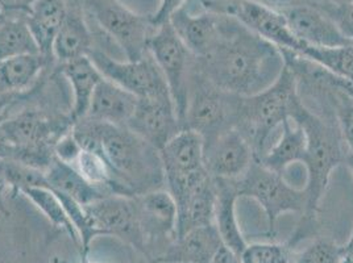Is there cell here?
<instances>
[{"label":"cell","mask_w":353,"mask_h":263,"mask_svg":"<svg viewBox=\"0 0 353 263\" xmlns=\"http://www.w3.org/2000/svg\"><path fill=\"white\" fill-rule=\"evenodd\" d=\"M159 151L185 129L172 99H139L127 127Z\"/></svg>","instance_id":"9a60e30c"},{"label":"cell","mask_w":353,"mask_h":263,"mask_svg":"<svg viewBox=\"0 0 353 263\" xmlns=\"http://www.w3.org/2000/svg\"><path fill=\"white\" fill-rule=\"evenodd\" d=\"M165 187L176 199L206 176L205 144L202 137L182 129L160 150Z\"/></svg>","instance_id":"30bf717a"},{"label":"cell","mask_w":353,"mask_h":263,"mask_svg":"<svg viewBox=\"0 0 353 263\" xmlns=\"http://www.w3.org/2000/svg\"><path fill=\"white\" fill-rule=\"evenodd\" d=\"M253 1H259L263 3L265 6L274 8L277 11L285 10V8H290L294 6H299V4H312L318 0H253Z\"/></svg>","instance_id":"b9f144b4"},{"label":"cell","mask_w":353,"mask_h":263,"mask_svg":"<svg viewBox=\"0 0 353 263\" xmlns=\"http://www.w3.org/2000/svg\"><path fill=\"white\" fill-rule=\"evenodd\" d=\"M234 182L240 198L253 199L263 208L269 237H276L282 215L293 212L302 216L306 211L307 199L303 189H295L282 174L272 171L259 160L252 162L247 173Z\"/></svg>","instance_id":"8992f818"},{"label":"cell","mask_w":353,"mask_h":263,"mask_svg":"<svg viewBox=\"0 0 353 263\" xmlns=\"http://www.w3.org/2000/svg\"><path fill=\"white\" fill-rule=\"evenodd\" d=\"M211 263H241V261L232 250L223 245Z\"/></svg>","instance_id":"7bdbcfd3"},{"label":"cell","mask_w":353,"mask_h":263,"mask_svg":"<svg viewBox=\"0 0 353 263\" xmlns=\"http://www.w3.org/2000/svg\"><path fill=\"white\" fill-rule=\"evenodd\" d=\"M36 0H0V12L3 15H23L30 12Z\"/></svg>","instance_id":"f35d334b"},{"label":"cell","mask_w":353,"mask_h":263,"mask_svg":"<svg viewBox=\"0 0 353 263\" xmlns=\"http://www.w3.org/2000/svg\"><path fill=\"white\" fill-rule=\"evenodd\" d=\"M215 182L218 198L214 213V225L219 232L223 245L232 250L240 258L243 251L248 246L244 235L241 233L236 215V203L240 196L236 190L234 180L215 179Z\"/></svg>","instance_id":"603a6c76"},{"label":"cell","mask_w":353,"mask_h":263,"mask_svg":"<svg viewBox=\"0 0 353 263\" xmlns=\"http://www.w3.org/2000/svg\"><path fill=\"white\" fill-rule=\"evenodd\" d=\"M85 14L111 37L128 61L149 54V41L154 33L150 15H141L120 0H81Z\"/></svg>","instance_id":"52a82bcc"},{"label":"cell","mask_w":353,"mask_h":263,"mask_svg":"<svg viewBox=\"0 0 353 263\" xmlns=\"http://www.w3.org/2000/svg\"><path fill=\"white\" fill-rule=\"evenodd\" d=\"M292 120L302 127L307 138L306 154L302 162L307 173L303 189L307 205L294 234L288 242L293 248L303 237L314 232L331 176L339 166L345 165L348 149L341 138L335 118H325L312 112L302 99L296 104Z\"/></svg>","instance_id":"7a4b0ae2"},{"label":"cell","mask_w":353,"mask_h":263,"mask_svg":"<svg viewBox=\"0 0 353 263\" xmlns=\"http://www.w3.org/2000/svg\"><path fill=\"white\" fill-rule=\"evenodd\" d=\"M36 43L26 16L3 15L0 21V61L24 54H39Z\"/></svg>","instance_id":"f1b7e54d"},{"label":"cell","mask_w":353,"mask_h":263,"mask_svg":"<svg viewBox=\"0 0 353 263\" xmlns=\"http://www.w3.org/2000/svg\"><path fill=\"white\" fill-rule=\"evenodd\" d=\"M281 131L280 140L274 145L268 147L259 161L272 171L283 174L290 165L303 162L307 138L302 127L292 118L281 125Z\"/></svg>","instance_id":"4316f807"},{"label":"cell","mask_w":353,"mask_h":263,"mask_svg":"<svg viewBox=\"0 0 353 263\" xmlns=\"http://www.w3.org/2000/svg\"><path fill=\"white\" fill-rule=\"evenodd\" d=\"M45 176L49 189L70 196L82 205L91 204L108 195L103 190L92 186L74 166L59 161V158H54L45 171Z\"/></svg>","instance_id":"83f0119b"},{"label":"cell","mask_w":353,"mask_h":263,"mask_svg":"<svg viewBox=\"0 0 353 263\" xmlns=\"http://www.w3.org/2000/svg\"><path fill=\"white\" fill-rule=\"evenodd\" d=\"M239 95L230 94L210 82L192 67L185 128L198 133L205 147L224 132L234 129L237 116Z\"/></svg>","instance_id":"5b68a950"},{"label":"cell","mask_w":353,"mask_h":263,"mask_svg":"<svg viewBox=\"0 0 353 263\" xmlns=\"http://www.w3.org/2000/svg\"><path fill=\"white\" fill-rule=\"evenodd\" d=\"M149 53L168 83L176 115L185 128V115L195 57L178 37L170 23L156 28L149 41Z\"/></svg>","instance_id":"ba28073f"},{"label":"cell","mask_w":353,"mask_h":263,"mask_svg":"<svg viewBox=\"0 0 353 263\" xmlns=\"http://www.w3.org/2000/svg\"><path fill=\"white\" fill-rule=\"evenodd\" d=\"M59 66V73L69 81L73 91L70 117L74 124L88 115L92 94L103 76L88 57L73 59Z\"/></svg>","instance_id":"484cf974"},{"label":"cell","mask_w":353,"mask_h":263,"mask_svg":"<svg viewBox=\"0 0 353 263\" xmlns=\"http://www.w3.org/2000/svg\"><path fill=\"white\" fill-rule=\"evenodd\" d=\"M340 78L353 82V44L332 49L305 46L299 54Z\"/></svg>","instance_id":"4dcf8cb0"},{"label":"cell","mask_w":353,"mask_h":263,"mask_svg":"<svg viewBox=\"0 0 353 263\" xmlns=\"http://www.w3.org/2000/svg\"><path fill=\"white\" fill-rule=\"evenodd\" d=\"M223 246L214 224L195 228L176 238L161 255L153 260L165 263H211Z\"/></svg>","instance_id":"44dd1931"},{"label":"cell","mask_w":353,"mask_h":263,"mask_svg":"<svg viewBox=\"0 0 353 263\" xmlns=\"http://www.w3.org/2000/svg\"><path fill=\"white\" fill-rule=\"evenodd\" d=\"M169 23L195 59L206 57L221 36V14L203 11L195 15L183 7Z\"/></svg>","instance_id":"ac0fdd59"},{"label":"cell","mask_w":353,"mask_h":263,"mask_svg":"<svg viewBox=\"0 0 353 263\" xmlns=\"http://www.w3.org/2000/svg\"><path fill=\"white\" fill-rule=\"evenodd\" d=\"M4 170L8 190L14 195L30 187H48V180L43 170L11 160H6Z\"/></svg>","instance_id":"1f68e13d"},{"label":"cell","mask_w":353,"mask_h":263,"mask_svg":"<svg viewBox=\"0 0 353 263\" xmlns=\"http://www.w3.org/2000/svg\"><path fill=\"white\" fill-rule=\"evenodd\" d=\"M6 160H0V215L4 218L10 216V211L6 203V193L8 191V183L6 178V170H4Z\"/></svg>","instance_id":"60d3db41"},{"label":"cell","mask_w":353,"mask_h":263,"mask_svg":"<svg viewBox=\"0 0 353 263\" xmlns=\"http://www.w3.org/2000/svg\"><path fill=\"white\" fill-rule=\"evenodd\" d=\"M14 156V147L6 137L4 132L0 128V160H11Z\"/></svg>","instance_id":"ee69618b"},{"label":"cell","mask_w":353,"mask_h":263,"mask_svg":"<svg viewBox=\"0 0 353 263\" xmlns=\"http://www.w3.org/2000/svg\"><path fill=\"white\" fill-rule=\"evenodd\" d=\"M99 154L112 173L117 195L137 196L165 189L160 151L128 128L101 123Z\"/></svg>","instance_id":"3957f363"},{"label":"cell","mask_w":353,"mask_h":263,"mask_svg":"<svg viewBox=\"0 0 353 263\" xmlns=\"http://www.w3.org/2000/svg\"><path fill=\"white\" fill-rule=\"evenodd\" d=\"M294 254L288 242H257L245 248L240 261L241 263H292L294 261Z\"/></svg>","instance_id":"d6a6232c"},{"label":"cell","mask_w":353,"mask_h":263,"mask_svg":"<svg viewBox=\"0 0 353 263\" xmlns=\"http://www.w3.org/2000/svg\"><path fill=\"white\" fill-rule=\"evenodd\" d=\"M72 125L70 115H50L36 107L24 108L0 120V128L14 149L54 147Z\"/></svg>","instance_id":"4fadbf2b"},{"label":"cell","mask_w":353,"mask_h":263,"mask_svg":"<svg viewBox=\"0 0 353 263\" xmlns=\"http://www.w3.org/2000/svg\"><path fill=\"white\" fill-rule=\"evenodd\" d=\"M294 263H341V246L328 238H318L295 253Z\"/></svg>","instance_id":"836d02e7"},{"label":"cell","mask_w":353,"mask_h":263,"mask_svg":"<svg viewBox=\"0 0 353 263\" xmlns=\"http://www.w3.org/2000/svg\"><path fill=\"white\" fill-rule=\"evenodd\" d=\"M144 263H165L161 262V261H159V260H148L147 262Z\"/></svg>","instance_id":"681fc988"},{"label":"cell","mask_w":353,"mask_h":263,"mask_svg":"<svg viewBox=\"0 0 353 263\" xmlns=\"http://www.w3.org/2000/svg\"><path fill=\"white\" fill-rule=\"evenodd\" d=\"M318 1H327L331 4H336V6H343V4H350L353 0H318ZM316 3V1H315Z\"/></svg>","instance_id":"bcb514c9"},{"label":"cell","mask_w":353,"mask_h":263,"mask_svg":"<svg viewBox=\"0 0 353 263\" xmlns=\"http://www.w3.org/2000/svg\"><path fill=\"white\" fill-rule=\"evenodd\" d=\"M208 12L235 17L244 27L281 50L301 54L306 46L295 37L280 11L263 3L253 0H221Z\"/></svg>","instance_id":"7c38bea8"},{"label":"cell","mask_w":353,"mask_h":263,"mask_svg":"<svg viewBox=\"0 0 353 263\" xmlns=\"http://www.w3.org/2000/svg\"><path fill=\"white\" fill-rule=\"evenodd\" d=\"M134 199L147 240L149 260L153 246H162L163 253V250L176 240L178 216L176 200L166 189L149 191L134 196Z\"/></svg>","instance_id":"5bb4252c"},{"label":"cell","mask_w":353,"mask_h":263,"mask_svg":"<svg viewBox=\"0 0 353 263\" xmlns=\"http://www.w3.org/2000/svg\"><path fill=\"white\" fill-rule=\"evenodd\" d=\"M85 15L82 3L70 4L68 0V12L54 39L52 52L54 62L59 65L88 57L95 48L94 34Z\"/></svg>","instance_id":"ffe728a7"},{"label":"cell","mask_w":353,"mask_h":263,"mask_svg":"<svg viewBox=\"0 0 353 263\" xmlns=\"http://www.w3.org/2000/svg\"><path fill=\"white\" fill-rule=\"evenodd\" d=\"M20 193L30 199V202L44 213L45 218L52 222L54 228L69 234L70 240L81 249L79 234L77 232L73 222L69 219L63 205L59 200V195L49 187H30L21 191Z\"/></svg>","instance_id":"f546056e"},{"label":"cell","mask_w":353,"mask_h":263,"mask_svg":"<svg viewBox=\"0 0 353 263\" xmlns=\"http://www.w3.org/2000/svg\"><path fill=\"white\" fill-rule=\"evenodd\" d=\"M1 17H3V14H1V12H0V21H1Z\"/></svg>","instance_id":"f907efd6"},{"label":"cell","mask_w":353,"mask_h":263,"mask_svg":"<svg viewBox=\"0 0 353 263\" xmlns=\"http://www.w3.org/2000/svg\"><path fill=\"white\" fill-rule=\"evenodd\" d=\"M345 165L350 167V170H351L353 176V151H348V157H347Z\"/></svg>","instance_id":"7dc6e473"},{"label":"cell","mask_w":353,"mask_h":263,"mask_svg":"<svg viewBox=\"0 0 353 263\" xmlns=\"http://www.w3.org/2000/svg\"><path fill=\"white\" fill-rule=\"evenodd\" d=\"M216 198V182L208 176L176 199V238L195 228L214 224Z\"/></svg>","instance_id":"d6986e66"},{"label":"cell","mask_w":353,"mask_h":263,"mask_svg":"<svg viewBox=\"0 0 353 263\" xmlns=\"http://www.w3.org/2000/svg\"><path fill=\"white\" fill-rule=\"evenodd\" d=\"M188 0H161L157 11L150 15V21L154 28H159L163 24L169 23L170 19L176 15L179 10L186 7Z\"/></svg>","instance_id":"8d00e7d4"},{"label":"cell","mask_w":353,"mask_h":263,"mask_svg":"<svg viewBox=\"0 0 353 263\" xmlns=\"http://www.w3.org/2000/svg\"><path fill=\"white\" fill-rule=\"evenodd\" d=\"M139 98L103 78L95 88L86 117L95 121L127 127L131 120Z\"/></svg>","instance_id":"7402d4cb"},{"label":"cell","mask_w":353,"mask_h":263,"mask_svg":"<svg viewBox=\"0 0 353 263\" xmlns=\"http://www.w3.org/2000/svg\"><path fill=\"white\" fill-rule=\"evenodd\" d=\"M280 12L302 44L321 49L353 44L330 16L312 4H299Z\"/></svg>","instance_id":"2e32d148"},{"label":"cell","mask_w":353,"mask_h":263,"mask_svg":"<svg viewBox=\"0 0 353 263\" xmlns=\"http://www.w3.org/2000/svg\"><path fill=\"white\" fill-rule=\"evenodd\" d=\"M30 95V94H28ZM26 95H19L15 94L10 90L4 87L1 83H0V120L3 117L6 116L7 111L15 104L20 98H24Z\"/></svg>","instance_id":"ab89813d"},{"label":"cell","mask_w":353,"mask_h":263,"mask_svg":"<svg viewBox=\"0 0 353 263\" xmlns=\"http://www.w3.org/2000/svg\"><path fill=\"white\" fill-rule=\"evenodd\" d=\"M257 160L245 137L236 128L224 132L205 147V166L214 179L237 180Z\"/></svg>","instance_id":"e0dca14e"},{"label":"cell","mask_w":353,"mask_h":263,"mask_svg":"<svg viewBox=\"0 0 353 263\" xmlns=\"http://www.w3.org/2000/svg\"><path fill=\"white\" fill-rule=\"evenodd\" d=\"M66 12L68 0H36L26 15L30 32L46 59H53V43Z\"/></svg>","instance_id":"cb8c5ba5"},{"label":"cell","mask_w":353,"mask_h":263,"mask_svg":"<svg viewBox=\"0 0 353 263\" xmlns=\"http://www.w3.org/2000/svg\"><path fill=\"white\" fill-rule=\"evenodd\" d=\"M88 57L103 78L130 91L136 98L172 99L168 83L150 53L137 61H119L95 46Z\"/></svg>","instance_id":"9c48e42d"},{"label":"cell","mask_w":353,"mask_h":263,"mask_svg":"<svg viewBox=\"0 0 353 263\" xmlns=\"http://www.w3.org/2000/svg\"><path fill=\"white\" fill-rule=\"evenodd\" d=\"M285 65L280 48L223 14L218 43L206 57L195 59V67L210 82L239 96L254 95L273 85Z\"/></svg>","instance_id":"6da1fadb"},{"label":"cell","mask_w":353,"mask_h":263,"mask_svg":"<svg viewBox=\"0 0 353 263\" xmlns=\"http://www.w3.org/2000/svg\"><path fill=\"white\" fill-rule=\"evenodd\" d=\"M52 263H65V261L63 260H59V258H53V261H52Z\"/></svg>","instance_id":"c3c4849f"},{"label":"cell","mask_w":353,"mask_h":263,"mask_svg":"<svg viewBox=\"0 0 353 263\" xmlns=\"http://www.w3.org/2000/svg\"><path fill=\"white\" fill-rule=\"evenodd\" d=\"M81 150H82V147H79V144L77 143V140L74 138L70 131L68 132L66 134H63L54 145L56 158H59V161L65 162V163H69V165H74Z\"/></svg>","instance_id":"d590c367"},{"label":"cell","mask_w":353,"mask_h":263,"mask_svg":"<svg viewBox=\"0 0 353 263\" xmlns=\"http://www.w3.org/2000/svg\"><path fill=\"white\" fill-rule=\"evenodd\" d=\"M312 63H314V62H312ZM314 72H315V74H316L322 81H324L325 83H328V85L338 88L341 92H344L345 95H348L350 98H352L353 99V82L347 81V79H344V78H340V76L335 75V74L330 73L328 70H325L324 67L316 65V63H314Z\"/></svg>","instance_id":"74e56055"},{"label":"cell","mask_w":353,"mask_h":263,"mask_svg":"<svg viewBox=\"0 0 353 263\" xmlns=\"http://www.w3.org/2000/svg\"><path fill=\"white\" fill-rule=\"evenodd\" d=\"M341 263H353V233L348 242L341 246Z\"/></svg>","instance_id":"f6af8a7d"},{"label":"cell","mask_w":353,"mask_h":263,"mask_svg":"<svg viewBox=\"0 0 353 263\" xmlns=\"http://www.w3.org/2000/svg\"><path fill=\"white\" fill-rule=\"evenodd\" d=\"M85 208L97 237H117L148 257L147 240L134 196L107 195Z\"/></svg>","instance_id":"8fae6325"},{"label":"cell","mask_w":353,"mask_h":263,"mask_svg":"<svg viewBox=\"0 0 353 263\" xmlns=\"http://www.w3.org/2000/svg\"><path fill=\"white\" fill-rule=\"evenodd\" d=\"M301 99L296 76L288 65L269 87L250 96H239L235 128L250 143L257 160L268 150L273 132L292 118Z\"/></svg>","instance_id":"277c9868"},{"label":"cell","mask_w":353,"mask_h":263,"mask_svg":"<svg viewBox=\"0 0 353 263\" xmlns=\"http://www.w3.org/2000/svg\"><path fill=\"white\" fill-rule=\"evenodd\" d=\"M312 6L322 10L324 14L330 16L341 32L353 43V1L350 4L336 6L327 1H316Z\"/></svg>","instance_id":"e575fe53"},{"label":"cell","mask_w":353,"mask_h":263,"mask_svg":"<svg viewBox=\"0 0 353 263\" xmlns=\"http://www.w3.org/2000/svg\"><path fill=\"white\" fill-rule=\"evenodd\" d=\"M41 53L24 54L0 61V83L19 95H28L34 91L53 63Z\"/></svg>","instance_id":"d4e9b609"}]
</instances>
